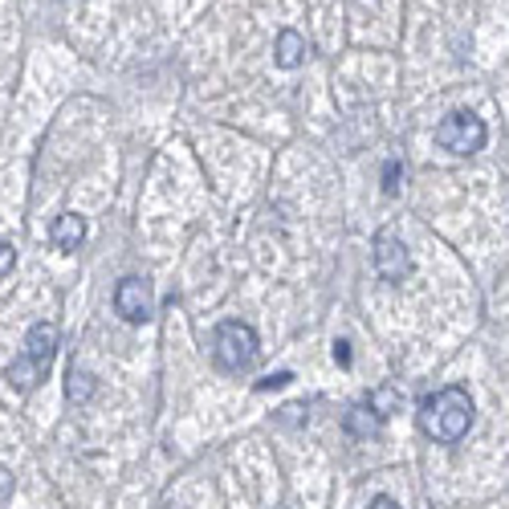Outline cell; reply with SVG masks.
Instances as JSON below:
<instances>
[{"label":"cell","mask_w":509,"mask_h":509,"mask_svg":"<svg viewBox=\"0 0 509 509\" xmlns=\"http://www.w3.org/2000/svg\"><path fill=\"white\" fill-rule=\"evenodd\" d=\"M485 139H489L485 122H481L477 114H464V110L449 114V119L436 127V143H441L444 151H452V155H473V151H481V147H485Z\"/></svg>","instance_id":"obj_3"},{"label":"cell","mask_w":509,"mask_h":509,"mask_svg":"<svg viewBox=\"0 0 509 509\" xmlns=\"http://www.w3.org/2000/svg\"><path fill=\"white\" fill-rule=\"evenodd\" d=\"M371 509H400V502H391V497H375Z\"/></svg>","instance_id":"obj_18"},{"label":"cell","mask_w":509,"mask_h":509,"mask_svg":"<svg viewBox=\"0 0 509 509\" xmlns=\"http://www.w3.org/2000/svg\"><path fill=\"white\" fill-rule=\"evenodd\" d=\"M49 236H54V244L61 253H78V244H82V236H86V221L78 213H66V216H57L54 221Z\"/></svg>","instance_id":"obj_7"},{"label":"cell","mask_w":509,"mask_h":509,"mask_svg":"<svg viewBox=\"0 0 509 509\" xmlns=\"http://www.w3.org/2000/svg\"><path fill=\"white\" fill-rule=\"evenodd\" d=\"M375 269H379V277L391 282V286H400L403 277L411 274V257H408L403 241L391 233V228H383V233L375 236Z\"/></svg>","instance_id":"obj_4"},{"label":"cell","mask_w":509,"mask_h":509,"mask_svg":"<svg viewBox=\"0 0 509 509\" xmlns=\"http://www.w3.org/2000/svg\"><path fill=\"white\" fill-rule=\"evenodd\" d=\"M13 265H16L13 244H0V277H8V274H13Z\"/></svg>","instance_id":"obj_15"},{"label":"cell","mask_w":509,"mask_h":509,"mask_svg":"<svg viewBox=\"0 0 509 509\" xmlns=\"http://www.w3.org/2000/svg\"><path fill=\"white\" fill-rule=\"evenodd\" d=\"M335 358L342 367H350V342H335Z\"/></svg>","instance_id":"obj_17"},{"label":"cell","mask_w":509,"mask_h":509,"mask_svg":"<svg viewBox=\"0 0 509 509\" xmlns=\"http://www.w3.org/2000/svg\"><path fill=\"white\" fill-rule=\"evenodd\" d=\"M257 330L249 322H221L213 338V358L221 371H249L257 363Z\"/></svg>","instance_id":"obj_2"},{"label":"cell","mask_w":509,"mask_h":509,"mask_svg":"<svg viewBox=\"0 0 509 509\" xmlns=\"http://www.w3.org/2000/svg\"><path fill=\"white\" fill-rule=\"evenodd\" d=\"M57 342H61V330L57 322H33L29 327V338H25V350L21 355H29L33 363H41L49 371V363H54L57 355Z\"/></svg>","instance_id":"obj_6"},{"label":"cell","mask_w":509,"mask_h":509,"mask_svg":"<svg viewBox=\"0 0 509 509\" xmlns=\"http://www.w3.org/2000/svg\"><path fill=\"white\" fill-rule=\"evenodd\" d=\"M94 388H99V383H94V375L86 371V367H69V379H66V396L74 400V403H86L94 396Z\"/></svg>","instance_id":"obj_10"},{"label":"cell","mask_w":509,"mask_h":509,"mask_svg":"<svg viewBox=\"0 0 509 509\" xmlns=\"http://www.w3.org/2000/svg\"><path fill=\"white\" fill-rule=\"evenodd\" d=\"M367 411H371L375 420H388V416H396L400 411V391L396 388H379V391H371V400H367Z\"/></svg>","instance_id":"obj_11"},{"label":"cell","mask_w":509,"mask_h":509,"mask_svg":"<svg viewBox=\"0 0 509 509\" xmlns=\"http://www.w3.org/2000/svg\"><path fill=\"white\" fill-rule=\"evenodd\" d=\"M8 497H13V473L0 464V502H8Z\"/></svg>","instance_id":"obj_16"},{"label":"cell","mask_w":509,"mask_h":509,"mask_svg":"<svg viewBox=\"0 0 509 509\" xmlns=\"http://www.w3.org/2000/svg\"><path fill=\"white\" fill-rule=\"evenodd\" d=\"M294 379L289 371H277V375H265V379H257V391H274V388H286V383Z\"/></svg>","instance_id":"obj_14"},{"label":"cell","mask_w":509,"mask_h":509,"mask_svg":"<svg viewBox=\"0 0 509 509\" xmlns=\"http://www.w3.org/2000/svg\"><path fill=\"white\" fill-rule=\"evenodd\" d=\"M306 54H310V49H306V37H302V33H294V29H282V33H277L274 57H277V66H282V69H297V66L306 61Z\"/></svg>","instance_id":"obj_9"},{"label":"cell","mask_w":509,"mask_h":509,"mask_svg":"<svg viewBox=\"0 0 509 509\" xmlns=\"http://www.w3.org/2000/svg\"><path fill=\"white\" fill-rule=\"evenodd\" d=\"M347 432H355V436H375L379 432V420L367 411V403H358V408L347 411Z\"/></svg>","instance_id":"obj_12"},{"label":"cell","mask_w":509,"mask_h":509,"mask_svg":"<svg viewBox=\"0 0 509 509\" xmlns=\"http://www.w3.org/2000/svg\"><path fill=\"white\" fill-rule=\"evenodd\" d=\"M400 175H403V168H400L396 160L383 168V192H388V196H396V192H400Z\"/></svg>","instance_id":"obj_13"},{"label":"cell","mask_w":509,"mask_h":509,"mask_svg":"<svg viewBox=\"0 0 509 509\" xmlns=\"http://www.w3.org/2000/svg\"><path fill=\"white\" fill-rule=\"evenodd\" d=\"M114 310L127 322H147L151 318V294L139 277H122L119 289H114Z\"/></svg>","instance_id":"obj_5"},{"label":"cell","mask_w":509,"mask_h":509,"mask_svg":"<svg viewBox=\"0 0 509 509\" xmlns=\"http://www.w3.org/2000/svg\"><path fill=\"white\" fill-rule=\"evenodd\" d=\"M5 379H8V383H13V388H16V391H33V388H37V383H41V379H46V367H41V363H33V358H29V355H16V358H13V363H8V371H5Z\"/></svg>","instance_id":"obj_8"},{"label":"cell","mask_w":509,"mask_h":509,"mask_svg":"<svg viewBox=\"0 0 509 509\" xmlns=\"http://www.w3.org/2000/svg\"><path fill=\"white\" fill-rule=\"evenodd\" d=\"M473 424V400L464 388H441L420 403V432L441 444H456Z\"/></svg>","instance_id":"obj_1"}]
</instances>
